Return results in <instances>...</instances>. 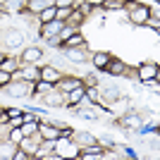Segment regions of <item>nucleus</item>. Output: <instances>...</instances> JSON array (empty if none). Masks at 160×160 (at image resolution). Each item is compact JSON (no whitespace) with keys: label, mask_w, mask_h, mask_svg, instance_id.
Masks as SVG:
<instances>
[{"label":"nucleus","mask_w":160,"mask_h":160,"mask_svg":"<svg viewBox=\"0 0 160 160\" xmlns=\"http://www.w3.org/2000/svg\"><path fill=\"white\" fill-rule=\"evenodd\" d=\"M33 88H36V84H31V81H24V79H14L5 86V93L7 96H17V98H29V96L33 93Z\"/></svg>","instance_id":"1"},{"label":"nucleus","mask_w":160,"mask_h":160,"mask_svg":"<svg viewBox=\"0 0 160 160\" xmlns=\"http://www.w3.org/2000/svg\"><path fill=\"white\" fill-rule=\"evenodd\" d=\"M24 43V33L19 29H2L0 31V46L5 48L7 53L10 50H17V48Z\"/></svg>","instance_id":"2"},{"label":"nucleus","mask_w":160,"mask_h":160,"mask_svg":"<svg viewBox=\"0 0 160 160\" xmlns=\"http://www.w3.org/2000/svg\"><path fill=\"white\" fill-rule=\"evenodd\" d=\"M55 153H58V158H77L79 148H77V143L69 136H60L55 141Z\"/></svg>","instance_id":"3"},{"label":"nucleus","mask_w":160,"mask_h":160,"mask_svg":"<svg viewBox=\"0 0 160 160\" xmlns=\"http://www.w3.org/2000/svg\"><path fill=\"white\" fill-rule=\"evenodd\" d=\"M65 50V58L69 62H77V65H84V62L91 60V53H88V46H77V48H62Z\"/></svg>","instance_id":"4"},{"label":"nucleus","mask_w":160,"mask_h":160,"mask_svg":"<svg viewBox=\"0 0 160 160\" xmlns=\"http://www.w3.org/2000/svg\"><path fill=\"white\" fill-rule=\"evenodd\" d=\"M127 14H129V22H132V24H136V27H143V24L148 22V17H151V7H148V5H141V2H136V5H134Z\"/></svg>","instance_id":"5"},{"label":"nucleus","mask_w":160,"mask_h":160,"mask_svg":"<svg viewBox=\"0 0 160 160\" xmlns=\"http://www.w3.org/2000/svg\"><path fill=\"white\" fill-rule=\"evenodd\" d=\"M62 27H65V22H60V19L46 22V24H41V27H38V36H41V38H43V41L58 38V33L62 31Z\"/></svg>","instance_id":"6"},{"label":"nucleus","mask_w":160,"mask_h":160,"mask_svg":"<svg viewBox=\"0 0 160 160\" xmlns=\"http://www.w3.org/2000/svg\"><path fill=\"white\" fill-rule=\"evenodd\" d=\"M136 79L141 84H148V81L158 79V65L155 62H143L141 67H136Z\"/></svg>","instance_id":"7"},{"label":"nucleus","mask_w":160,"mask_h":160,"mask_svg":"<svg viewBox=\"0 0 160 160\" xmlns=\"http://www.w3.org/2000/svg\"><path fill=\"white\" fill-rule=\"evenodd\" d=\"M41 103L48 105V108H65V93L53 86L50 91H46V93L41 96Z\"/></svg>","instance_id":"8"},{"label":"nucleus","mask_w":160,"mask_h":160,"mask_svg":"<svg viewBox=\"0 0 160 160\" xmlns=\"http://www.w3.org/2000/svg\"><path fill=\"white\" fill-rule=\"evenodd\" d=\"M103 153H105V148L96 141V143H91V146L79 148V155H77V158L79 160H98V158H103Z\"/></svg>","instance_id":"9"},{"label":"nucleus","mask_w":160,"mask_h":160,"mask_svg":"<svg viewBox=\"0 0 160 160\" xmlns=\"http://www.w3.org/2000/svg\"><path fill=\"white\" fill-rule=\"evenodd\" d=\"M77 86H84V81H81V77H74V74H62L60 79H58V84H55V88L58 91H72V88Z\"/></svg>","instance_id":"10"},{"label":"nucleus","mask_w":160,"mask_h":160,"mask_svg":"<svg viewBox=\"0 0 160 160\" xmlns=\"http://www.w3.org/2000/svg\"><path fill=\"white\" fill-rule=\"evenodd\" d=\"M38 143H41V134L36 132L33 136H24V139H22L19 143H17V146H19V148H24V151H27V153L31 155L33 160H36V153H38Z\"/></svg>","instance_id":"11"},{"label":"nucleus","mask_w":160,"mask_h":160,"mask_svg":"<svg viewBox=\"0 0 160 160\" xmlns=\"http://www.w3.org/2000/svg\"><path fill=\"white\" fill-rule=\"evenodd\" d=\"M84 22H86V14L81 12L79 7H72V14L65 19V27L74 29V31H81V27H84Z\"/></svg>","instance_id":"12"},{"label":"nucleus","mask_w":160,"mask_h":160,"mask_svg":"<svg viewBox=\"0 0 160 160\" xmlns=\"http://www.w3.org/2000/svg\"><path fill=\"white\" fill-rule=\"evenodd\" d=\"M38 134H41V139L58 141L60 139V127H55L53 122H41L38 120Z\"/></svg>","instance_id":"13"},{"label":"nucleus","mask_w":160,"mask_h":160,"mask_svg":"<svg viewBox=\"0 0 160 160\" xmlns=\"http://www.w3.org/2000/svg\"><path fill=\"white\" fill-rule=\"evenodd\" d=\"M22 62H29V65H38L41 60H43V50H41L38 46H29L24 48V53L19 55Z\"/></svg>","instance_id":"14"},{"label":"nucleus","mask_w":160,"mask_h":160,"mask_svg":"<svg viewBox=\"0 0 160 160\" xmlns=\"http://www.w3.org/2000/svg\"><path fill=\"white\" fill-rule=\"evenodd\" d=\"M84 88L86 86H77L72 91H65V108H79L81 98H84Z\"/></svg>","instance_id":"15"},{"label":"nucleus","mask_w":160,"mask_h":160,"mask_svg":"<svg viewBox=\"0 0 160 160\" xmlns=\"http://www.w3.org/2000/svg\"><path fill=\"white\" fill-rule=\"evenodd\" d=\"M60 77H62V72L55 65H43V67H41V81H48V84H53V86H55Z\"/></svg>","instance_id":"16"},{"label":"nucleus","mask_w":160,"mask_h":160,"mask_svg":"<svg viewBox=\"0 0 160 160\" xmlns=\"http://www.w3.org/2000/svg\"><path fill=\"white\" fill-rule=\"evenodd\" d=\"M69 139L77 143V148H84V146H91V143H96V136H93L91 132H74V129H72Z\"/></svg>","instance_id":"17"},{"label":"nucleus","mask_w":160,"mask_h":160,"mask_svg":"<svg viewBox=\"0 0 160 160\" xmlns=\"http://www.w3.org/2000/svg\"><path fill=\"white\" fill-rule=\"evenodd\" d=\"M124 69H127V62H122L120 58H110L103 72H108L110 77H122V74H124Z\"/></svg>","instance_id":"18"},{"label":"nucleus","mask_w":160,"mask_h":160,"mask_svg":"<svg viewBox=\"0 0 160 160\" xmlns=\"http://www.w3.org/2000/svg\"><path fill=\"white\" fill-rule=\"evenodd\" d=\"M19 67H22V58H19V55H10V53H7L5 60H2V65H0V69H5V72L14 74Z\"/></svg>","instance_id":"19"},{"label":"nucleus","mask_w":160,"mask_h":160,"mask_svg":"<svg viewBox=\"0 0 160 160\" xmlns=\"http://www.w3.org/2000/svg\"><path fill=\"white\" fill-rule=\"evenodd\" d=\"M84 43H86V38L81 36V31H74L60 43V48H77V46H84Z\"/></svg>","instance_id":"20"},{"label":"nucleus","mask_w":160,"mask_h":160,"mask_svg":"<svg viewBox=\"0 0 160 160\" xmlns=\"http://www.w3.org/2000/svg\"><path fill=\"white\" fill-rule=\"evenodd\" d=\"M2 10H5L7 14H14V12H17V14H22L24 10H27V0H7Z\"/></svg>","instance_id":"21"},{"label":"nucleus","mask_w":160,"mask_h":160,"mask_svg":"<svg viewBox=\"0 0 160 160\" xmlns=\"http://www.w3.org/2000/svg\"><path fill=\"white\" fill-rule=\"evenodd\" d=\"M110 58H112L110 53H103V50H100V53H91V60H88V62H91L96 69H105V65H108Z\"/></svg>","instance_id":"22"},{"label":"nucleus","mask_w":160,"mask_h":160,"mask_svg":"<svg viewBox=\"0 0 160 160\" xmlns=\"http://www.w3.org/2000/svg\"><path fill=\"white\" fill-rule=\"evenodd\" d=\"M14 148H17V143H12L10 139L0 141V160H12V155H14Z\"/></svg>","instance_id":"23"},{"label":"nucleus","mask_w":160,"mask_h":160,"mask_svg":"<svg viewBox=\"0 0 160 160\" xmlns=\"http://www.w3.org/2000/svg\"><path fill=\"white\" fill-rule=\"evenodd\" d=\"M22 134L24 136H33V134L38 132V120H29V122H22Z\"/></svg>","instance_id":"24"},{"label":"nucleus","mask_w":160,"mask_h":160,"mask_svg":"<svg viewBox=\"0 0 160 160\" xmlns=\"http://www.w3.org/2000/svg\"><path fill=\"white\" fill-rule=\"evenodd\" d=\"M36 17H38V22H41V24H46V22H53V19H55V5L46 7V10H41V12L36 14Z\"/></svg>","instance_id":"25"},{"label":"nucleus","mask_w":160,"mask_h":160,"mask_svg":"<svg viewBox=\"0 0 160 160\" xmlns=\"http://www.w3.org/2000/svg\"><path fill=\"white\" fill-rule=\"evenodd\" d=\"M7 139L12 141V143H19V141L24 139V134H22L19 127H12V129H10V134H7Z\"/></svg>","instance_id":"26"},{"label":"nucleus","mask_w":160,"mask_h":160,"mask_svg":"<svg viewBox=\"0 0 160 160\" xmlns=\"http://www.w3.org/2000/svg\"><path fill=\"white\" fill-rule=\"evenodd\" d=\"M69 14H72V7H55V19L65 22Z\"/></svg>","instance_id":"27"},{"label":"nucleus","mask_w":160,"mask_h":160,"mask_svg":"<svg viewBox=\"0 0 160 160\" xmlns=\"http://www.w3.org/2000/svg\"><path fill=\"white\" fill-rule=\"evenodd\" d=\"M81 0H53L55 7H77Z\"/></svg>","instance_id":"28"},{"label":"nucleus","mask_w":160,"mask_h":160,"mask_svg":"<svg viewBox=\"0 0 160 160\" xmlns=\"http://www.w3.org/2000/svg\"><path fill=\"white\" fill-rule=\"evenodd\" d=\"M143 27H151L153 31H158V27H160V19H158V14H155V12H151V17H148V22L143 24Z\"/></svg>","instance_id":"29"},{"label":"nucleus","mask_w":160,"mask_h":160,"mask_svg":"<svg viewBox=\"0 0 160 160\" xmlns=\"http://www.w3.org/2000/svg\"><path fill=\"white\" fill-rule=\"evenodd\" d=\"M10 81H12V74L5 72V69H0V88H5Z\"/></svg>","instance_id":"30"},{"label":"nucleus","mask_w":160,"mask_h":160,"mask_svg":"<svg viewBox=\"0 0 160 160\" xmlns=\"http://www.w3.org/2000/svg\"><path fill=\"white\" fill-rule=\"evenodd\" d=\"M84 2H86V5H91V7H93V10H100L105 0H84Z\"/></svg>","instance_id":"31"},{"label":"nucleus","mask_w":160,"mask_h":160,"mask_svg":"<svg viewBox=\"0 0 160 160\" xmlns=\"http://www.w3.org/2000/svg\"><path fill=\"white\" fill-rule=\"evenodd\" d=\"M5 55H7L5 50H0V65H2V60H5Z\"/></svg>","instance_id":"32"},{"label":"nucleus","mask_w":160,"mask_h":160,"mask_svg":"<svg viewBox=\"0 0 160 160\" xmlns=\"http://www.w3.org/2000/svg\"><path fill=\"white\" fill-rule=\"evenodd\" d=\"M2 17H7V12L2 10V7H0V19H2Z\"/></svg>","instance_id":"33"},{"label":"nucleus","mask_w":160,"mask_h":160,"mask_svg":"<svg viewBox=\"0 0 160 160\" xmlns=\"http://www.w3.org/2000/svg\"><path fill=\"white\" fill-rule=\"evenodd\" d=\"M2 110H5V108H0V112H2Z\"/></svg>","instance_id":"34"}]
</instances>
